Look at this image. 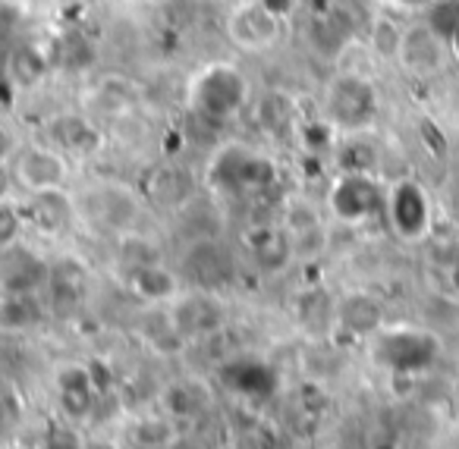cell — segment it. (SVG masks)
<instances>
[{
	"mask_svg": "<svg viewBox=\"0 0 459 449\" xmlns=\"http://www.w3.org/2000/svg\"><path fill=\"white\" fill-rule=\"evenodd\" d=\"M249 101V82L246 76L230 64H211L192 79L189 89V108L198 120L204 123H227L237 117Z\"/></svg>",
	"mask_w": 459,
	"mask_h": 449,
	"instance_id": "obj_1",
	"label": "cell"
},
{
	"mask_svg": "<svg viewBox=\"0 0 459 449\" xmlns=\"http://www.w3.org/2000/svg\"><path fill=\"white\" fill-rule=\"evenodd\" d=\"M211 179L233 192H264L274 186V164L243 145H230L211 164Z\"/></svg>",
	"mask_w": 459,
	"mask_h": 449,
	"instance_id": "obj_2",
	"label": "cell"
},
{
	"mask_svg": "<svg viewBox=\"0 0 459 449\" xmlns=\"http://www.w3.org/2000/svg\"><path fill=\"white\" fill-rule=\"evenodd\" d=\"M371 355L381 367H390L396 374H415L434 361L437 340L421 330H390V333L377 336Z\"/></svg>",
	"mask_w": 459,
	"mask_h": 449,
	"instance_id": "obj_3",
	"label": "cell"
},
{
	"mask_svg": "<svg viewBox=\"0 0 459 449\" xmlns=\"http://www.w3.org/2000/svg\"><path fill=\"white\" fill-rule=\"evenodd\" d=\"M377 114V95L371 82L356 73H343L327 89V117L340 126H365Z\"/></svg>",
	"mask_w": 459,
	"mask_h": 449,
	"instance_id": "obj_4",
	"label": "cell"
},
{
	"mask_svg": "<svg viewBox=\"0 0 459 449\" xmlns=\"http://www.w3.org/2000/svg\"><path fill=\"white\" fill-rule=\"evenodd\" d=\"M387 204L381 183L371 173H343L331 189V211L343 223H362Z\"/></svg>",
	"mask_w": 459,
	"mask_h": 449,
	"instance_id": "obj_5",
	"label": "cell"
},
{
	"mask_svg": "<svg viewBox=\"0 0 459 449\" xmlns=\"http://www.w3.org/2000/svg\"><path fill=\"white\" fill-rule=\"evenodd\" d=\"M387 214L390 223L396 227V233L406 236V239H419L428 229V220H431L425 189L419 183H412V179L396 183L387 195Z\"/></svg>",
	"mask_w": 459,
	"mask_h": 449,
	"instance_id": "obj_6",
	"label": "cell"
},
{
	"mask_svg": "<svg viewBox=\"0 0 459 449\" xmlns=\"http://www.w3.org/2000/svg\"><path fill=\"white\" fill-rule=\"evenodd\" d=\"M277 32H281V16L264 0L246 4V7H239L237 13L230 16V39L237 41L239 47H249V51L271 47L277 41Z\"/></svg>",
	"mask_w": 459,
	"mask_h": 449,
	"instance_id": "obj_7",
	"label": "cell"
},
{
	"mask_svg": "<svg viewBox=\"0 0 459 449\" xmlns=\"http://www.w3.org/2000/svg\"><path fill=\"white\" fill-rule=\"evenodd\" d=\"M16 179L29 192L60 189L66 179V160L54 148H20V154H16Z\"/></svg>",
	"mask_w": 459,
	"mask_h": 449,
	"instance_id": "obj_8",
	"label": "cell"
},
{
	"mask_svg": "<svg viewBox=\"0 0 459 449\" xmlns=\"http://www.w3.org/2000/svg\"><path fill=\"white\" fill-rule=\"evenodd\" d=\"M444 41L431 32L425 20L412 22V26L403 29V41H400V64L412 73H431L440 70L444 64Z\"/></svg>",
	"mask_w": 459,
	"mask_h": 449,
	"instance_id": "obj_9",
	"label": "cell"
},
{
	"mask_svg": "<svg viewBox=\"0 0 459 449\" xmlns=\"http://www.w3.org/2000/svg\"><path fill=\"white\" fill-rule=\"evenodd\" d=\"M173 327H177L179 336H202V333H214L223 324V315L217 308L214 298L208 296H189L179 298V305L173 308Z\"/></svg>",
	"mask_w": 459,
	"mask_h": 449,
	"instance_id": "obj_10",
	"label": "cell"
},
{
	"mask_svg": "<svg viewBox=\"0 0 459 449\" xmlns=\"http://www.w3.org/2000/svg\"><path fill=\"white\" fill-rule=\"evenodd\" d=\"M57 393H60V405L70 418H82L89 415L91 402H95V380L85 367H66L57 377Z\"/></svg>",
	"mask_w": 459,
	"mask_h": 449,
	"instance_id": "obj_11",
	"label": "cell"
},
{
	"mask_svg": "<svg viewBox=\"0 0 459 449\" xmlns=\"http://www.w3.org/2000/svg\"><path fill=\"white\" fill-rule=\"evenodd\" d=\"M252 258L264 273H274L281 267H287V261L293 258V239L287 236V229L264 227L252 236Z\"/></svg>",
	"mask_w": 459,
	"mask_h": 449,
	"instance_id": "obj_12",
	"label": "cell"
},
{
	"mask_svg": "<svg viewBox=\"0 0 459 449\" xmlns=\"http://www.w3.org/2000/svg\"><path fill=\"white\" fill-rule=\"evenodd\" d=\"M227 255L214 242H195V248L186 255V273L198 286H217L221 280H227Z\"/></svg>",
	"mask_w": 459,
	"mask_h": 449,
	"instance_id": "obj_13",
	"label": "cell"
},
{
	"mask_svg": "<svg viewBox=\"0 0 459 449\" xmlns=\"http://www.w3.org/2000/svg\"><path fill=\"white\" fill-rule=\"evenodd\" d=\"M337 317L350 333H359V336H368V333H377L381 330V305L375 302L371 296L365 292H356V296L343 298L337 308Z\"/></svg>",
	"mask_w": 459,
	"mask_h": 449,
	"instance_id": "obj_14",
	"label": "cell"
},
{
	"mask_svg": "<svg viewBox=\"0 0 459 449\" xmlns=\"http://www.w3.org/2000/svg\"><path fill=\"white\" fill-rule=\"evenodd\" d=\"M129 286H133L142 298H148V302H164V298L177 296L179 280L173 277L167 267L145 264V267H135V271H129Z\"/></svg>",
	"mask_w": 459,
	"mask_h": 449,
	"instance_id": "obj_15",
	"label": "cell"
},
{
	"mask_svg": "<svg viewBox=\"0 0 459 449\" xmlns=\"http://www.w3.org/2000/svg\"><path fill=\"white\" fill-rule=\"evenodd\" d=\"M48 133H51V142H57L60 148H70V151H91V148H98V133L82 117H57Z\"/></svg>",
	"mask_w": 459,
	"mask_h": 449,
	"instance_id": "obj_16",
	"label": "cell"
},
{
	"mask_svg": "<svg viewBox=\"0 0 459 449\" xmlns=\"http://www.w3.org/2000/svg\"><path fill=\"white\" fill-rule=\"evenodd\" d=\"M45 73H48V60L39 47L20 45L13 54H10V76H13L20 85H35Z\"/></svg>",
	"mask_w": 459,
	"mask_h": 449,
	"instance_id": "obj_17",
	"label": "cell"
},
{
	"mask_svg": "<svg viewBox=\"0 0 459 449\" xmlns=\"http://www.w3.org/2000/svg\"><path fill=\"white\" fill-rule=\"evenodd\" d=\"M400 41L403 29L390 20H375L371 22V51L381 60H400Z\"/></svg>",
	"mask_w": 459,
	"mask_h": 449,
	"instance_id": "obj_18",
	"label": "cell"
},
{
	"mask_svg": "<svg viewBox=\"0 0 459 449\" xmlns=\"http://www.w3.org/2000/svg\"><path fill=\"white\" fill-rule=\"evenodd\" d=\"M425 22L440 41H446L453 35V29L459 26V0H431Z\"/></svg>",
	"mask_w": 459,
	"mask_h": 449,
	"instance_id": "obj_19",
	"label": "cell"
},
{
	"mask_svg": "<svg viewBox=\"0 0 459 449\" xmlns=\"http://www.w3.org/2000/svg\"><path fill=\"white\" fill-rule=\"evenodd\" d=\"M337 160L343 173H371V167L377 164V151L371 142H346Z\"/></svg>",
	"mask_w": 459,
	"mask_h": 449,
	"instance_id": "obj_20",
	"label": "cell"
},
{
	"mask_svg": "<svg viewBox=\"0 0 459 449\" xmlns=\"http://www.w3.org/2000/svg\"><path fill=\"white\" fill-rule=\"evenodd\" d=\"M35 317H39V308L29 298V292H16V296H10L7 302L0 305V324L4 327H26Z\"/></svg>",
	"mask_w": 459,
	"mask_h": 449,
	"instance_id": "obj_21",
	"label": "cell"
},
{
	"mask_svg": "<svg viewBox=\"0 0 459 449\" xmlns=\"http://www.w3.org/2000/svg\"><path fill=\"white\" fill-rule=\"evenodd\" d=\"M133 440L145 449H160V446H167V443H173V427L164 418H145V421L135 424Z\"/></svg>",
	"mask_w": 459,
	"mask_h": 449,
	"instance_id": "obj_22",
	"label": "cell"
},
{
	"mask_svg": "<svg viewBox=\"0 0 459 449\" xmlns=\"http://www.w3.org/2000/svg\"><path fill=\"white\" fill-rule=\"evenodd\" d=\"M101 217L110 223V227H126V223L135 217V202L126 195V192H117V189L104 192Z\"/></svg>",
	"mask_w": 459,
	"mask_h": 449,
	"instance_id": "obj_23",
	"label": "cell"
},
{
	"mask_svg": "<svg viewBox=\"0 0 459 449\" xmlns=\"http://www.w3.org/2000/svg\"><path fill=\"white\" fill-rule=\"evenodd\" d=\"M120 255H123V261L129 264V271H135V267H145V264H158V252L152 248V242L139 239V236H126V239H123Z\"/></svg>",
	"mask_w": 459,
	"mask_h": 449,
	"instance_id": "obj_24",
	"label": "cell"
},
{
	"mask_svg": "<svg viewBox=\"0 0 459 449\" xmlns=\"http://www.w3.org/2000/svg\"><path fill=\"white\" fill-rule=\"evenodd\" d=\"M22 233V214L13 204H0V248H10Z\"/></svg>",
	"mask_w": 459,
	"mask_h": 449,
	"instance_id": "obj_25",
	"label": "cell"
},
{
	"mask_svg": "<svg viewBox=\"0 0 459 449\" xmlns=\"http://www.w3.org/2000/svg\"><path fill=\"white\" fill-rule=\"evenodd\" d=\"M302 139L312 151H321L325 145H331V123H306Z\"/></svg>",
	"mask_w": 459,
	"mask_h": 449,
	"instance_id": "obj_26",
	"label": "cell"
},
{
	"mask_svg": "<svg viewBox=\"0 0 459 449\" xmlns=\"http://www.w3.org/2000/svg\"><path fill=\"white\" fill-rule=\"evenodd\" d=\"M16 154H20V139H16L13 129L0 123V167H7Z\"/></svg>",
	"mask_w": 459,
	"mask_h": 449,
	"instance_id": "obj_27",
	"label": "cell"
},
{
	"mask_svg": "<svg viewBox=\"0 0 459 449\" xmlns=\"http://www.w3.org/2000/svg\"><path fill=\"white\" fill-rule=\"evenodd\" d=\"M48 449H79V440H76L73 430L54 427L51 436H48Z\"/></svg>",
	"mask_w": 459,
	"mask_h": 449,
	"instance_id": "obj_28",
	"label": "cell"
},
{
	"mask_svg": "<svg viewBox=\"0 0 459 449\" xmlns=\"http://www.w3.org/2000/svg\"><path fill=\"white\" fill-rule=\"evenodd\" d=\"M444 45H446V51H450L453 57H456V64H459V26L453 29V35H450V39L444 41Z\"/></svg>",
	"mask_w": 459,
	"mask_h": 449,
	"instance_id": "obj_29",
	"label": "cell"
},
{
	"mask_svg": "<svg viewBox=\"0 0 459 449\" xmlns=\"http://www.w3.org/2000/svg\"><path fill=\"white\" fill-rule=\"evenodd\" d=\"M396 4H406V7H419V4H431V0H396Z\"/></svg>",
	"mask_w": 459,
	"mask_h": 449,
	"instance_id": "obj_30",
	"label": "cell"
}]
</instances>
